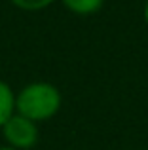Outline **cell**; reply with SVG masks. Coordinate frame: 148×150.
Returning a JSON list of instances; mask_svg holds the SVG:
<instances>
[{
  "instance_id": "3",
  "label": "cell",
  "mask_w": 148,
  "mask_h": 150,
  "mask_svg": "<svg viewBox=\"0 0 148 150\" xmlns=\"http://www.w3.org/2000/svg\"><path fill=\"white\" fill-rule=\"evenodd\" d=\"M13 114H15V93L10 88V84L0 80V129Z\"/></svg>"
},
{
  "instance_id": "4",
  "label": "cell",
  "mask_w": 148,
  "mask_h": 150,
  "mask_svg": "<svg viewBox=\"0 0 148 150\" xmlns=\"http://www.w3.org/2000/svg\"><path fill=\"white\" fill-rule=\"evenodd\" d=\"M63 6L68 11L76 15H91L97 13L101 8L104 6V0H61Z\"/></svg>"
},
{
  "instance_id": "6",
  "label": "cell",
  "mask_w": 148,
  "mask_h": 150,
  "mask_svg": "<svg viewBox=\"0 0 148 150\" xmlns=\"http://www.w3.org/2000/svg\"><path fill=\"white\" fill-rule=\"evenodd\" d=\"M142 17H144V21H146V25H148V0H146V4H144V10H142Z\"/></svg>"
},
{
  "instance_id": "1",
  "label": "cell",
  "mask_w": 148,
  "mask_h": 150,
  "mask_svg": "<svg viewBox=\"0 0 148 150\" xmlns=\"http://www.w3.org/2000/svg\"><path fill=\"white\" fill-rule=\"evenodd\" d=\"M63 105L59 88L49 82H30L15 93V114L29 118L34 124L51 120Z\"/></svg>"
},
{
  "instance_id": "2",
  "label": "cell",
  "mask_w": 148,
  "mask_h": 150,
  "mask_svg": "<svg viewBox=\"0 0 148 150\" xmlns=\"http://www.w3.org/2000/svg\"><path fill=\"white\" fill-rule=\"evenodd\" d=\"M2 135L6 141V146L15 150H30L38 143L40 129H38V124L30 122L29 118L21 116V114H13L2 125Z\"/></svg>"
},
{
  "instance_id": "5",
  "label": "cell",
  "mask_w": 148,
  "mask_h": 150,
  "mask_svg": "<svg viewBox=\"0 0 148 150\" xmlns=\"http://www.w3.org/2000/svg\"><path fill=\"white\" fill-rule=\"evenodd\" d=\"M15 8L25 11H40L44 8H49L55 0H10Z\"/></svg>"
},
{
  "instance_id": "7",
  "label": "cell",
  "mask_w": 148,
  "mask_h": 150,
  "mask_svg": "<svg viewBox=\"0 0 148 150\" xmlns=\"http://www.w3.org/2000/svg\"><path fill=\"white\" fill-rule=\"evenodd\" d=\"M0 150H15V148H10V146H6V144H4V146H0Z\"/></svg>"
}]
</instances>
